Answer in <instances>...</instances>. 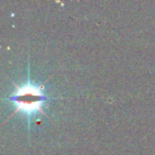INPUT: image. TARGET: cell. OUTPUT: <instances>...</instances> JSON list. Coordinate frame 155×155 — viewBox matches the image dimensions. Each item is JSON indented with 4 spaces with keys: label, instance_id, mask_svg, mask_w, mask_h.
Returning <instances> with one entry per match:
<instances>
[{
    "label": "cell",
    "instance_id": "cell-1",
    "mask_svg": "<svg viewBox=\"0 0 155 155\" xmlns=\"http://www.w3.org/2000/svg\"><path fill=\"white\" fill-rule=\"evenodd\" d=\"M43 87H36L32 84L18 87L10 100L13 101L16 108L25 113H35L39 110L45 101V95L41 91Z\"/></svg>",
    "mask_w": 155,
    "mask_h": 155
}]
</instances>
